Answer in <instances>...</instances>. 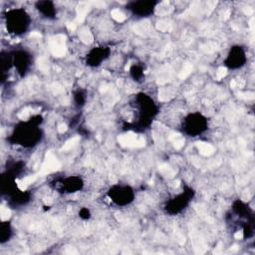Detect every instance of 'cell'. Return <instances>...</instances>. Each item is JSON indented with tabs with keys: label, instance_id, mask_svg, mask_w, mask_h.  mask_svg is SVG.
I'll return each mask as SVG.
<instances>
[{
	"label": "cell",
	"instance_id": "6da1fadb",
	"mask_svg": "<svg viewBox=\"0 0 255 255\" xmlns=\"http://www.w3.org/2000/svg\"><path fill=\"white\" fill-rule=\"evenodd\" d=\"M42 121L40 115H35L28 121L19 123L8 137L9 141L25 148L37 145L42 138V130L39 128Z\"/></svg>",
	"mask_w": 255,
	"mask_h": 255
},
{
	"label": "cell",
	"instance_id": "7a4b0ae2",
	"mask_svg": "<svg viewBox=\"0 0 255 255\" xmlns=\"http://www.w3.org/2000/svg\"><path fill=\"white\" fill-rule=\"evenodd\" d=\"M132 109L135 112L133 128L144 129L148 128L158 114V107L153 99L145 93H137L132 100Z\"/></svg>",
	"mask_w": 255,
	"mask_h": 255
},
{
	"label": "cell",
	"instance_id": "3957f363",
	"mask_svg": "<svg viewBox=\"0 0 255 255\" xmlns=\"http://www.w3.org/2000/svg\"><path fill=\"white\" fill-rule=\"evenodd\" d=\"M31 17L24 8H12L5 13V26L9 34L19 36L29 29Z\"/></svg>",
	"mask_w": 255,
	"mask_h": 255
},
{
	"label": "cell",
	"instance_id": "277c9868",
	"mask_svg": "<svg viewBox=\"0 0 255 255\" xmlns=\"http://www.w3.org/2000/svg\"><path fill=\"white\" fill-rule=\"evenodd\" d=\"M208 128V120L207 118L199 112H193L184 117L181 123V130L188 136L195 137Z\"/></svg>",
	"mask_w": 255,
	"mask_h": 255
},
{
	"label": "cell",
	"instance_id": "5b68a950",
	"mask_svg": "<svg viewBox=\"0 0 255 255\" xmlns=\"http://www.w3.org/2000/svg\"><path fill=\"white\" fill-rule=\"evenodd\" d=\"M194 195V191L192 188L185 186L182 192L176 194L175 196L168 199L164 204V210L169 215H176L182 212L187 205L190 203L192 197Z\"/></svg>",
	"mask_w": 255,
	"mask_h": 255
},
{
	"label": "cell",
	"instance_id": "8992f818",
	"mask_svg": "<svg viewBox=\"0 0 255 255\" xmlns=\"http://www.w3.org/2000/svg\"><path fill=\"white\" fill-rule=\"evenodd\" d=\"M108 196L118 206H127L134 200V190L128 184H114L108 190Z\"/></svg>",
	"mask_w": 255,
	"mask_h": 255
},
{
	"label": "cell",
	"instance_id": "52a82bcc",
	"mask_svg": "<svg viewBox=\"0 0 255 255\" xmlns=\"http://www.w3.org/2000/svg\"><path fill=\"white\" fill-rule=\"evenodd\" d=\"M84 187V180L78 175H69L57 179L54 183V188L62 193H75L82 190Z\"/></svg>",
	"mask_w": 255,
	"mask_h": 255
},
{
	"label": "cell",
	"instance_id": "ba28073f",
	"mask_svg": "<svg viewBox=\"0 0 255 255\" xmlns=\"http://www.w3.org/2000/svg\"><path fill=\"white\" fill-rule=\"evenodd\" d=\"M247 62L246 51L243 47L236 45L232 46L224 60V65L230 70H237L242 68Z\"/></svg>",
	"mask_w": 255,
	"mask_h": 255
},
{
	"label": "cell",
	"instance_id": "9c48e42d",
	"mask_svg": "<svg viewBox=\"0 0 255 255\" xmlns=\"http://www.w3.org/2000/svg\"><path fill=\"white\" fill-rule=\"evenodd\" d=\"M157 4H158L157 1L137 0V1L128 2L126 7L133 15H136L138 17H148L153 14Z\"/></svg>",
	"mask_w": 255,
	"mask_h": 255
},
{
	"label": "cell",
	"instance_id": "30bf717a",
	"mask_svg": "<svg viewBox=\"0 0 255 255\" xmlns=\"http://www.w3.org/2000/svg\"><path fill=\"white\" fill-rule=\"evenodd\" d=\"M12 57L13 68L16 70L17 74H19L21 77H24L31 66V55L24 50H18L12 53Z\"/></svg>",
	"mask_w": 255,
	"mask_h": 255
},
{
	"label": "cell",
	"instance_id": "8fae6325",
	"mask_svg": "<svg viewBox=\"0 0 255 255\" xmlns=\"http://www.w3.org/2000/svg\"><path fill=\"white\" fill-rule=\"evenodd\" d=\"M111 54V49L105 46L92 48L86 56V64L90 67L100 66Z\"/></svg>",
	"mask_w": 255,
	"mask_h": 255
},
{
	"label": "cell",
	"instance_id": "7c38bea8",
	"mask_svg": "<svg viewBox=\"0 0 255 255\" xmlns=\"http://www.w3.org/2000/svg\"><path fill=\"white\" fill-rule=\"evenodd\" d=\"M35 8L37 11L47 19H54L57 14L56 6L53 1L50 0H40L35 3Z\"/></svg>",
	"mask_w": 255,
	"mask_h": 255
},
{
	"label": "cell",
	"instance_id": "4fadbf2b",
	"mask_svg": "<svg viewBox=\"0 0 255 255\" xmlns=\"http://www.w3.org/2000/svg\"><path fill=\"white\" fill-rule=\"evenodd\" d=\"M31 199V193L29 191L17 190L15 193L9 196V205L13 207H19L26 205Z\"/></svg>",
	"mask_w": 255,
	"mask_h": 255
},
{
	"label": "cell",
	"instance_id": "5bb4252c",
	"mask_svg": "<svg viewBox=\"0 0 255 255\" xmlns=\"http://www.w3.org/2000/svg\"><path fill=\"white\" fill-rule=\"evenodd\" d=\"M232 211L239 217H243L246 219H253V214L248 205L242 201L241 199H236L232 203Z\"/></svg>",
	"mask_w": 255,
	"mask_h": 255
},
{
	"label": "cell",
	"instance_id": "9a60e30c",
	"mask_svg": "<svg viewBox=\"0 0 255 255\" xmlns=\"http://www.w3.org/2000/svg\"><path fill=\"white\" fill-rule=\"evenodd\" d=\"M13 231H12V226L9 221H3L0 224V243L5 244L7 243L10 238L12 237Z\"/></svg>",
	"mask_w": 255,
	"mask_h": 255
},
{
	"label": "cell",
	"instance_id": "2e32d148",
	"mask_svg": "<svg viewBox=\"0 0 255 255\" xmlns=\"http://www.w3.org/2000/svg\"><path fill=\"white\" fill-rule=\"evenodd\" d=\"M129 74L130 77L135 81V82H139L142 80V78L144 77V73H143V68L142 66L138 65V64H133L130 66L129 68Z\"/></svg>",
	"mask_w": 255,
	"mask_h": 255
},
{
	"label": "cell",
	"instance_id": "e0dca14e",
	"mask_svg": "<svg viewBox=\"0 0 255 255\" xmlns=\"http://www.w3.org/2000/svg\"><path fill=\"white\" fill-rule=\"evenodd\" d=\"M73 98H74V103L77 107L82 108L83 106H85L86 101H87V97H86V94H85L84 91L79 90V91L75 92Z\"/></svg>",
	"mask_w": 255,
	"mask_h": 255
},
{
	"label": "cell",
	"instance_id": "ac0fdd59",
	"mask_svg": "<svg viewBox=\"0 0 255 255\" xmlns=\"http://www.w3.org/2000/svg\"><path fill=\"white\" fill-rule=\"evenodd\" d=\"M79 216L84 219V220H87L91 217V211L89 208L87 207H82L80 210H79Z\"/></svg>",
	"mask_w": 255,
	"mask_h": 255
}]
</instances>
